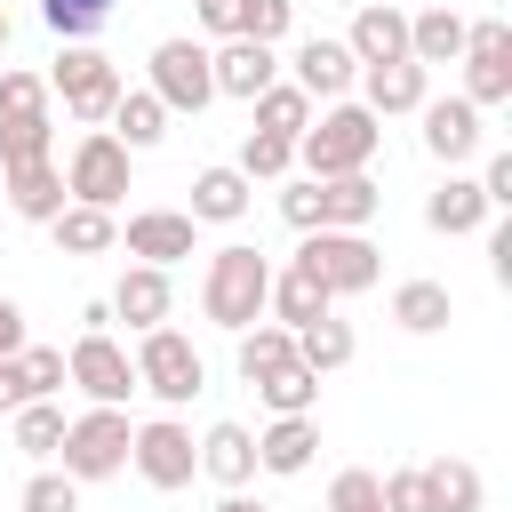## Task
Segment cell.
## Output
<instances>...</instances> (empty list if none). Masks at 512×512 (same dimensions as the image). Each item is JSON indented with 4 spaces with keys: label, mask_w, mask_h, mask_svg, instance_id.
I'll use <instances>...</instances> for the list:
<instances>
[{
    "label": "cell",
    "mask_w": 512,
    "mask_h": 512,
    "mask_svg": "<svg viewBox=\"0 0 512 512\" xmlns=\"http://www.w3.org/2000/svg\"><path fill=\"white\" fill-rule=\"evenodd\" d=\"M264 296H272V264H264V248H248V240H232V248H216L208 256V280H200V304H208V320L216 328H248V320H264Z\"/></svg>",
    "instance_id": "obj_1"
},
{
    "label": "cell",
    "mask_w": 512,
    "mask_h": 512,
    "mask_svg": "<svg viewBox=\"0 0 512 512\" xmlns=\"http://www.w3.org/2000/svg\"><path fill=\"white\" fill-rule=\"evenodd\" d=\"M376 208H384V192H376L360 168H352V176H304V184L280 192V216H288L296 232H320V224H328V232H360Z\"/></svg>",
    "instance_id": "obj_2"
},
{
    "label": "cell",
    "mask_w": 512,
    "mask_h": 512,
    "mask_svg": "<svg viewBox=\"0 0 512 512\" xmlns=\"http://www.w3.org/2000/svg\"><path fill=\"white\" fill-rule=\"evenodd\" d=\"M296 144H304V168H312V176H352V168H368V160H376L384 120H376L368 104H328V112H320V128H304Z\"/></svg>",
    "instance_id": "obj_3"
},
{
    "label": "cell",
    "mask_w": 512,
    "mask_h": 512,
    "mask_svg": "<svg viewBox=\"0 0 512 512\" xmlns=\"http://www.w3.org/2000/svg\"><path fill=\"white\" fill-rule=\"evenodd\" d=\"M48 88L64 96V112L72 120H112V104H120V72H112V56L104 48H88V40H64L56 48V64H48Z\"/></svg>",
    "instance_id": "obj_4"
},
{
    "label": "cell",
    "mask_w": 512,
    "mask_h": 512,
    "mask_svg": "<svg viewBox=\"0 0 512 512\" xmlns=\"http://www.w3.org/2000/svg\"><path fill=\"white\" fill-rule=\"evenodd\" d=\"M200 384H208V368H200L192 336H176L168 320H160V328H144V344H136V392H152V400L184 408Z\"/></svg>",
    "instance_id": "obj_5"
},
{
    "label": "cell",
    "mask_w": 512,
    "mask_h": 512,
    "mask_svg": "<svg viewBox=\"0 0 512 512\" xmlns=\"http://www.w3.org/2000/svg\"><path fill=\"white\" fill-rule=\"evenodd\" d=\"M296 272H312L328 296H360V288H376V248L360 240V232H304V248H296Z\"/></svg>",
    "instance_id": "obj_6"
},
{
    "label": "cell",
    "mask_w": 512,
    "mask_h": 512,
    "mask_svg": "<svg viewBox=\"0 0 512 512\" xmlns=\"http://www.w3.org/2000/svg\"><path fill=\"white\" fill-rule=\"evenodd\" d=\"M64 192L88 200V208H120L128 200V144L112 128H88L72 144V160H64Z\"/></svg>",
    "instance_id": "obj_7"
},
{
    "label": "cell",
    "mask_w": 512,
    "mask_h": 512,
    "mask_svg": "<svg viewBox=\"0 0 512 512\" xmlns=\"http://www.w3.org/2000/svg\"><path fill=\"white\" fill-rule=\"evenodd\" d=\"M128 432H136V424H128L120 408H88V416L64 424V448H56V456H64L72 480H112V472L128 464Z\"/></svg>",
    "instance_id": "obj_8"
},
{
    "label": "cell",
    "mask_w": 512,
    "mask_h": 512,
    "mask_svg": "<svg viewBox=\"0 0 512 512\" xmlns=\"http://www.w3.org/2000/svg\"><path fill=\"white\" fill-rule=\"evenodd\" d=\"M64 376H72V384H80L96 408H120V400L136 392V360H128V352H120L104 328H80V344L64 352Z\"/></svg>",
    "instance_id": "obj_9"
},
{
    "label": "cell",
    "mask_w": 512,
    "mask_h": 512,
    "mask_svg": "<svg viewBox=\"0 0 512 512\" xmlns=\"http://www.w3.org/2000/svg\"><path fill=\"white\" fill-rule=\"evenodd\" d=\"M128 464H136L152 488H184V480L200 472V440H192L176 416H152V424L128 432Z\"/></svg>",
    "instance_id": "obj_10"
},
{
    "label": "cell",
    "mask_w": 512,
    "mask_h": 512,
    "mask_svg": "<svg viewBox=\"0 0 512 512\" xmlns=\"http://www.w3.org/2000/svg\"><path fill=\"white\" fill-rule=\"evenodd\" d=\"M456 64H464V96H472L480 112L504 104V96H512V24H496V16H488V24H464V56H456Z\"/></svg>",
    "instance_id": "obj_11"
},
{
    "label": "cell",
    "mask_w": 512,
    "mask_h": 512,
    "mask_svg": "<svg viewBox=\"0 0 512 512\" xmlns=\"http://www.w3.org/2000/svg\"><path fill=\"white\" fill-rule=\"evenodd\" d=\"M152 96H160L168 112H200V104L216 96L208 48H200V40H160V48H152Z\"/></svg>",
    "instance_id": "obj_12"
},
{
    "label": "cell",
    "mask_w": 512,
    "mask_h": 512,
    "mask_svg": "<svg viewBox=\"0 0 512 512\" xmlns=\"http://www.w3.org/2000/svg\"><path fill=\"white\" fill-rule=\"evenodd\" d=\"M208 80H216V96H256V88H272L280 80V56H272V40H224L216 56H208Z\"/></svg>",
    "instance_id": "obj_13"
},
{
    "label": "cell",
    "mask_w": 512,
    "mask_h": 512,
    "mask_svg": "<svg viewBox=\"0 0 512 512\" xmlns=\"http://www.w3.org/2000/svg\"><path fill=\"white\" fill-rule=\"evenodd\" d=\"M416 112H424V152H432V160L456 168V160L480 144V104H472V96H440V104L424 96Z\"/></svg>",
    "instance_id": "obj_14"
},
{
    "label": "cell",
    "mask_w": 512,
    "mask_h": 512,
    "mask_svg": "<svg viewBox=\"0 0 512 512\" xmlns=\"http://www.w3.org/2000/svg\"><path fill=\"white\" fill-rule=\"evenodd\" d=\"M352 72H360V56H352L344 40H328V32H312V40L296 48V88H304L312 104H320V96H344Z\"/></svg>",
    "instance_id": "obj_15"
},
{
    "label": "cell",
    "mask_w": 512,
    "mask_h": 512,
    "mask_svg": "<svg viewBox=\"0 0 512 512\" xmlns=\"http://www.w3.org/2000/svg\"><path fill=\"white\" fill-rule=\"evenodd\" d=\"M128 256H144V264L192 256V216H184V208H136V216H128Z\"/></svg>",
    "instance_id": "obj_16"
},
{
    "label": "cell",
    "mask_w": 512,
    "mask_h": 512,
    "mask_svg": "<svg viewBox=\"0 0 512 512\" xmlns=\"http://www.w3.org/2000/svg\"><path fill=\"white\" fill-rule=\"evenodd\" d=\"M360 80H368V112L384 120V112H416L424 96H432V72L416 64V56H400V64H360Z\"/></svg>",
    "instance_id": "obj_17"
},
{
    "label": "cell",
    "mask_w": 512,
    "mask_h": 512,
    "mask_svg": "<svg viewBox=\"0 0 512 512\" xmlns=\"http://www.w3.org/2000/svg\"><path fill=\"white\" fill-rule=\"evenodd\" d=\"M0 176H8V208H16L24 224H48V216H56L64 200H72V192H64V168H56V160H24V168H0Z\"/></svg>",
    "instance_id": "obj_18"
},
{
    "label": "cell",
    "mask_w": 512,
    "mask_h": 512,
    "mask_svg": "<svg viewBox=\"0 0 512 512\" xmlns=\"http://www.w3.org/2000/svg\"><path fill=\"white\" fill-rule=\"evenodd\" d=\"M112 312H120L136 336L160 328V320H168V264H128L120 288H112Z\"/></svg>",
    "instance_id": "obj_19"
},
{
    "label": "cell",
    "mask_w": 512,
    "mask_h": 512,
    "mask_svg": "<svg viewBox=\"0 0 512 512\" xmlns=\"http://www.w3.org/2000/svg\"><path fill=\"white\" fill-rule=\"evenodd\" d=\"M200 472H208L216 488H248V480H256V432H248V424H208Z\"/></svg>",
    "instance_id": "obj_20"
},
{
    "label": "cell",
    "mask_w": 512,
    "mask_h": 512,
    "mask_svg": "<svg viewBox=\"0 0 512 512\" xmlns=\"http://www.w3.org/2000/svg\"><path fill=\"white\" fill-rule=\"evenodd\" d=\"M360 64H400L408 56V16L400 8H384V0H368L360 16H352V40H344Z\"/></svg>",
    "instance_id": "obj_21"
},
{
    "label": "cell",
    "mask_w": 512,
    "mask_h": 512,
    "mask_svg": "<svg viewBox=\"0 0 512 512\" xmlns=\"http://www.w3.org/2000/svg\"><path fill=\"white\" fill-rule=\"evenodd\" d=\"M184 216H192V224H240V216H248V176H240V168H200Z\"/></svg>",
    "instance_id": "obj_22"
},
{
    "label": "cell",
    "mask_w": 512,
    "mask_h": 512,
    "mask_svg": "<svg viewBox=\"0 0 512 512\" xmlns=\"http://www.w3.org/2000/svg\"><path fill=\"white\" fill-rule=\"evenodd\" d=\"M48 232H56V248H64V256H104V248L120 240L112 208H88V200H64V208L48 216Z\"/></svg>",
    "instance_id": "obj_23"
},
{
    "label": "cell",
    "mask_w": 512,
    "mask_h": 512,
    "mask_svg": "<svg viewBox=\"0 0 512 512\" xmlns=\"http://www.w3.org/2000/svg\"><path fill=\"white\" fill-rule=\"evenodd\" d=\"M312 448H320V424H312V416H272V432L256 440V464L280 472V480H296V472L312 464Z\"/></svg>",
    "instance_id": "obj_24"
},
{
    "label": "cell",
    "mask_w": 512,
    "mask_h": 512,
    "mask_svg": "<svg viewBox=\"0 0 512 512\" xmlns=\"http://www.w3.org/2000/svg\"><path fill=\"white\" fill-rule=\"evenodd\" d=\"M424 224L448 232V240H456V232H480V224H488V192H480L472 176H448V184L424 200Z\"/></svg>",
    "instance_id": "obj_25"
},
{
    "label": "cell",
    "mask_w": 512,
    "mask_h": 512,
    "mask_svg": "<svg viewBox=\"0 0 512 512\" xmlns=\"http://www.w3.org/2000/svg\"><path fill=\"white\" fill-rule=\"evenodd\" d=\"M408 56L432 72V64H456L464 56V16L456 8H424V16H408Z\"/></svg>",
    "instance_id": "obj_26"
},
{
    "label": "cell",
    "mask_w": 512,
    "mask_h": 512,
    "mask_svg": "<svg viewBox=\"0 0 512 512\" xmlns=\"http://www.w3.org/2000/svg\"><path fill=\"white\" fill-rule=\"evenodd\" d=\"M112 136H120L128 152H152V144L168 136V104H160L152 88H120V104H112Z\"/></svg>",
    "instance_id": "obj_27"
},
{
    "label": "cell",
    "mask_w": 512,
    "mask_h": 512,
    "mask_svg": "<svg viewBox=\"0 0 512 512\" xmlns=\"http://www.w3.org/2000/svg\"><path fill=\"white\" fill-rule=\"evenodd\" d=\"M264 304H272V320H280V328H304V320H320L336 296H328L312 272H296V264H288V272H272V296H264Z\"/></svg>",
    "instance_id": "obj_28"
},
{
    "label": "cell",
    "mask_w": 512,
    "mask_h": 512,
    "mask_svg": "<svg viewBox=\"0 0 512 512\" xmlns=\"http://www.w3.org/2000/svg\"><path fill=\"white\" fill-rule=\"evenodd\" d=\"M296 360H304L312 376H336V368L352 360V320H336V312L304 320V328H296Z\"/></svg>",
    "instance_id": "obj_29"
},
{
    "label": "cell",
    "mask_w": 512,
    "mask_h": 512,
    "mask_svg": "<svg viewBox=\"0 0 512 512\" xmlns=\"http://www.w3.org/2000/svg\"><path fill=\"white\" fill-rule=\"evenodd\" d=\"M288 360H296V328H280V320H272V328H264V320H248V328H240V376H248V384L280 376Z\"/></svg>",
    "instance_id": "obj_30"
},
{
    "label": "cell",
    "mask_w": 512,
    "mask_h": 512,
    "mask_svg": "<svg viewBox=\"0 0 512 512\" xmlns=\"http://www.w3.org/2000/svg\"><path fill=\"white\" fill-rule=\"evenodd\" d=\"M424 488H432V512H480V504H488V480H480L464 456L424 464Z\"/></svg>",
    "instance_id": "obj_31"
},
{
    "label": "cell",
    "mask_w": 512,
    "mask_h": 512,
    "mask_svg": "<svg viewBox=\"0 0 512 512\" xmlns=\"http://www.w3.org/2000/svg\"><path fill=\"white\" fill-rule=\"evenodd\" d=\"M248 104H256V128H272V136H288V144L312 128V96H304L296 80H272V88H256Z\"/></svg>",
    "instance_id": "obj_32"
},
{
    "label": "cell",
    "mask_w": 512,
    "mask_h": 512,
    "mask_svg": "<svg viewBox=\"0 0 512 512\" xmlns=\"http://www.w3.org/2000/svg\"><path fill=\"white\" fill-rule=\"evenodd\" d=\"M392 320H400L408 336L448 328V288H440V280H400V288H392Z\"/></svg>",
    "instance_id": "obj_33"
},
{
    "label": "cell",
    "mask_w": 512,
    "mask_h": 512,
    "mask_svg": "<svg viewBox=\"0 0 512 512\" xmlns=\"http://www.w3.org/2000/svg\"><path fill=\"white\" fill-rule=\"evenodd\" d=\"M256 400H264L272 416H312V400H320V376H312L304 360H288L280 376H264V384H256Z\"/></svg>",
    "instance_id": "obj_34"
},
{
    "label": "cell",
    "mask_w": 512,
    "mask_h": 512,
    "mask_svg": "<svg viewBox=\"0 0 512 512\" xmlns=\"http://www.w3.org/2000/svg\"><path fill=\"white\" fill-rule=\"evenodd\" d=\"M8 416H16V448H24V456H56V448H64V424H72V416H64L56 400H24V408H8Z\"/></svg>",
    "instance_id": "obj_35"
},
{
    "label": "cell",
    "mask_w": 512,
    "mask_h": 512,
    "mask_svg": "<svg viewBox=\"0 0 512 512\" xmlns=\"http://www.w3.org/2000/svg\"><path fill=\"white\" fill-rule=\"evenodd\" d=\"M24 160H48V112L0 120V168H24Z\"/></svg>",
    "instance_id": "obj_36"
},
{
    "label": "cell",
    "mask_w": 512,
    "mask_h": 512,
    "mask_svg": "<svg viewBox=\"0 0 512 512\" xmlns=\"http://www.w3.org/2000/svg\"><path fill=\"white\" fill-rule=\"evenodd\" d=\"M288 160H296L288 136H272V128H248V136H240V176H248V184H256V176H288Z\"/></svg>",
    "instance_id": "obj_37"
},
{
    "label": "cell",
    "mask_w": 512,
    "mask_h": 512,
    "mask_svg": "<svg viewBox=\"0 0 512 512\" xmlns=\"http://www.w3.org/2000/svg\"><path fill=\"white\" fill-rule=\"evenodd\" d=\"M296 0H232V40H280Z\"/></svg>",
    "instance_id": "obj_38"
},
{
    "label": "cell",
    "mask_w": 512,
    "mask_h": 512,
    "mask_svg": "<svg viewBox=\"0 0 512 512\" xmlns=\"http://www.w3.org/2000/svg\"><path fill=\"white\" fill-rule=\"evenodd\" d=\"M104 16H112V0H40V24H48L56 40H88Z\"/></svg>",
    "instance_id": "obj_39"
},
{
    "label": "cell",
    "mask_w": 512,
    "mask_h": 512,
    "mask_svg": "<svg viewBox=\"0 0 512 512\" xmlns=\"http://www.w3.org/2000/svg\"><path fill=\"white\" fill-rule=\"evenodd\" d=\"M16 368H24V392H32V400H56V392L72 384V376H64V352H56V344H24V352H16Z\"/></svg>",
    "instance_id": "obj_40"
},
{
    "label": "cell",
    "mask_w": 512,
    "mask_h": 512,
    "mask_svg": "<svg viewBox=\"0 0 512 512\" xmlns=\"http://www.w3.org/2000/svg\"><path fill=\"white\" fill-rule=\"evenodd\" d=\"M24 512H80V480L72 472H32L24 480Z\"/></svg>",
    "instance_id": "obj_41"
},
{
    "label": "cell",
    "mask_w": 512,
    "mask_h": 512,
    "mask_svg": "<svg viewBox=\"0 0 512 512\" xmlns=\"http://www.w3.org/2000/svg\"><path fill=\"white\" fill-rule=\"evenodd\" d=\"M328 512H384V488H376V472H336V488H328Z\"/></svg>",
    "instance_id": "obj_42"
},
{
    "label": "cell",
    "mask_w": 512,
    "mask_h": 512,
    "mask_svg": "<svg viewBox=\"0 0 512 512\" xmlns=\"http://www.w3.org/2000/svg\"><path fill=\"white\" fill-rule=\"evenodd\" d=\"M16 112H48V80L40 72H0V120Z\"/></svg>",
    "instance_id": "obj_43"
},
{
    "label": "cell",
    "mask_w": 512,
    "mask_h": 512,
    "mask_svg": "<svg viewBox=\"0 0 512 512\" xmlns=\"http://www.w3.org/2000/svg\"><path fill=\"white\" fill-rule=\"evenodd\" d=\"M376 488H384V512H432V488H424V472H384Z\"/></svg>",
    "instance_id": "obj_44"
},
{
    "label": "cell",
    "mask_w": 512,
    "mask_h": 512,
    "mask_svg": "<svg viewBox=\"0 0 512 512\" xmlns=\"http://www.w3.org/2000/svg\"><path fill=\"white\" fill-rule=\"evenodd\" d=\"M480 192H488V208H512V152H496V160H488Z\"/></svg>",
    "instance_id": "obj_45"
},
{
    "label": "cell",
    "mask_w": 512,
    "mask_h": 512,
    "mask_svg": "<svg viewBox=\"0 0 512 512\" xmlns=\"http://www.w3.org/2000/svg\"><path fill=\"white\" fill-rule=\"evenodd\" d=\"M32 392H24V368H16V352H0V408H24Z\"/></svg>",
    "instance_id": "obj_46"
},
{
    "label": "cell",
    "mask_w": 512,
    "mask_h": 512,
    "mask_svg": "<svg viewBox=\"0 0 512 512\" xmlns=\"http://www.w3.org/2000/svg\"><path fill=\"white\" fill-rule=\"evenodd\" d=\"M0 352H24V312L0 296Z\"/></svg>",
    "instance_id": "obj_47"
},
{
    "label": "cell",
    "mask_w": 512,
    "mask_h": 512,
    "mask_svg": "<svg viewBox=\"0 0 512 512\" xmlns=\"http://www.w3.org/2000/svg\"><path fill=\"white\" fill-rule=\"evenodd\" d=\"M216 512H264V504H256V496H240V488H224V496H216Z\"/></svg>",
    "instance_id": "obj_48"
},
{
    "label": "cell",
    "mask_w": 512,
    "mask_h": 512,
    "mask_svg": "<svg viewBox=\"0 0 512 512\" xmlns=\"http://www.w3.org/2000/svg\"><path fill=\"white\" fill-rule=\"evenodd\" d=\"M0 48H8V8H0Z\"/></svg>",
    "instance_id": "obj_49"
}]
</instances>
